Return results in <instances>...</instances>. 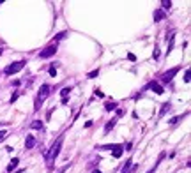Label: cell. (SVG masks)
I'll use <instances>...</instances> for the list:
<instances>
[{
  "label": "cell",
  "mask_w": 191,
  "mask_h": 173,
  "mask_svg": "<svg viewBox=\"0 0 191 173\" xmlns=\"http://www.w3.org/2000/svg\"><path fill=\"white\" fill-rule=\"evenodd\" d=\"M127 58H129V60H136V57H135L133 53H129V55H127Z\"/></svg>",
  "instance_id": "83f0119b"
},
{
  "label": "cell",
  "mask_w": 191,
  "mask_h": 173,
  "mask_svg": "<svg viewBox=\"0 0 191 173\" xmlns=\"http://www.w3.org/2000/svg\"><path fill=\"white\" fill-rule=\"evenodd\" d=\"M16 173H23V170H18V171H16Z\"/></svg>",
  "instance_id": "d6a6232c"
},
{
  "label": "cell",
  "mask_w": 191,
  "mask_h": 173,
  "mask_svg": "<svg viewBox=\"0 0 191 173\" xmlns=\"http://www.w3.org/2000/svg\"><path fill=\"white\" fill-rule=\"evenodd\" d=\"M147 89H151L152 92H156V94H159V95H161V94H165V89H163V86H161L158 81H151V83L147 85Z\"/></svg>",
  "instance_id": "8992f818"
},
{
  "label": "cell",
  "mask_w": 191,
  "mask_h": 173,
  "mask_svg": "<svg viewBox=\"0 0 191 173\" xmlns=\"http://www.w3.org/2000/svg\"><path fill=\"white\" fill-rule=\"evenodd\" d=\"M57 74V67L53 66V67H50V76H55Z\"/></svg>",
  "instance_id": "cb8c5ba5"
},
{
  "label": "cell",
  "mask_w": 191,
  "mask_h": 173,
  "mask_svg": "<svg viewBox=\"0 0 191 173\" xmlns=\"http://www.w3.org/2000/svg\"><path fill=\"white\" fill-rule=\"evenodd\" d=\"M189 80H191V78H189V69H186V73H184V81L189 83Z\"/></svg>",
  "instance_id": "44dd1931"
},
{
  "label": "cell",
  "mask_w": 191,
  "mask_h": 173,
  "mask_svg": "<svg viewBox=\"0 0 191 173\" xmlns=\"http://www.w3.org/2000/svg\"><path fill=\"white\" fill-rule=\"evenodd\" d=\"M55 53H57V44L53 42V44L46 46L44 50H41V53H39V58H50V57H53Z\"/></svg>",
  "instance_id": "277c9868"
},
{
  "label": "cell",
  "mask_w": 191,
  "mask_h": 173,
  "mask_svg": "<svg viewBox=\"0 0 191 173\" xmlns=\"http://www.w3.org/2000/svg\"><path fill=\"white\" fill-rule=\"evenodd\" d=\"M18 97H19V92H16V94H13V97H11V102H14V101H16Z\"/></svg>",
  "instance_id": "4316f807"
},
{
  "label": "cell",
  "mask_w": 191,
  "mask_h": 173,
  "mask_svg": "<svg viewBox=\"0 0 191 173\" xmlns=\"http://www.w3.org/2000/svg\"><path fill=\"white\" fill-rule=\"evenodd\" d=\"M159 57V51H158V48H154V58H158Z\"/></svg>",
  "instance_id": "f1b7e54d"
},
{
  "label": "cell",
  "mask_w": 191,
  "mask_h": 173,
  "mask_svg": "<svg viewBox=\"0 0 191 173\" xmlns=\"http://www.w3.org/2000/svg\"><path fill=\"white\" fill-rule=\"evenodd\" d=\"M30 127H32V129H41V131H42V127H44V125H42L41 120H34V122L30 124Z\"/></svg>",
  "instance_id": "9a60e30c"
},
{
  "label": "cell",
  "mask_w": 191,
  "mask_h": 173,
  "mask_svg": "<svg viewBox=\"0 0 191 173\" xmlns=\"http://www.w3.org/2000/svg\"><path fill=\"white\" fill-rule=\"evenodd\" d=\"M97 74H99V69H96V71H90V73L87 74V76H89V78H96Z\"/></svg>",
  "instance_id": "ffe728a7"
},
{
  "label": "cell",
  "mask_w": 191,
  "mask_h": 173,
  "mask_svg": "<svg viewBox=\"0 0 191 173\" xmlns=\"http://www.w3.org/2000/svg\"><path fill=\"white\" fill-rule=\"evenodd\" d=\"M156 168H158V166H156V164H154V168H151V170H149V171H147V173H154V171H156Z\"/></svg>",
  "instance_id": "f546056e"
},
{
  "label": "cell",
  "mask_w": 191,
  "mask_h": 173,
  "mask_svg": "<svg viewBox=\"0 0 191 173\" xmlns=\"http://www.w3.org/2000/svg\"><path fill=\"white\" fill-rule=\"evenodd\" d=\"M50 89H51V86H50L48 83H44V85H41V89H39V94H37V99H41V101H44V99L48 97V94H50Z\"/></svg>",
  "instance_id": "5b68a950"
},
{
  "label": "cell",
  "mask_w": 191,
  "mask_h": 173,
  "mask_svg": "<svg viewBox=\"0 0 191 173\" xmlns=\"http://www.w3.org/2000/svg\"><path fill=\"white\" fill-rule=\"evenodd\" d=\"M67 35V32H60V34H57L55 35V39H53V42H55V44H57V41H60V39H64V37H66Z\"/></svg>",
  "instance_id": "ac0fdd59"
},
{
  "label": "cell",
  "mask_w": 191,
  "mask_h": 173,
  "mask_svg": "<svg viewBox=\"0 0 191 173\" xmlns=\"http://www.w3.org/2000/svg\"><path fill=\"white\" fill-rule=\"evenodd\" d=\"M122 152H124V148H122V145H119L117 148H113V152H112V156L117 159V157H120L122 156Z\"/></svg>",
  "instance_id": "4fadbf2b"
},
{
  "label": "cell",
  "mask_w": 191,
  "mask_h": 173,
  "mask_svg": "<svg viewBox=\"0 0 191 173\" xmlns=\"http://www.w3.org/2000/svg\"><path fill=\"white\" fill-rule=\"evenodd\" d=\"M41 104H42V101H41V99H35V106H34V110H39Z\"/></svg>",
  "instance_id": "603a6c76"
},
{
  "label": "cell",
  "mask_w": 191,
  "mask_h": 173,
  "mask_svg": "<svg viewBox=\"0 0 191 173\" xmlns=\"http://www.w3.org/2000/svg\"><path fill=\"white\" fill-rule=\"evenodd\" d=\"M165 18H166L165 11H161V9H156V11H154V21H163Z\"/></svg>",
  "instance_id": "ba28073f"
},
{
  "label": "cell",
  "mask_w": 191,
  "mask_h": 173,
  "mask_svg": "<svg viewBox=\"0 0 191 173\" xmlns=\"http://www.w3.org/2000/svg\"><path fill=\"white\" fill-rule=\"evenodd\" d=\"M119 145H101L99 147V150H113V148H117Z\"/></svg>",
  "instance_id": "d6986e66"
},
{
  "label": "cell",
  "mask_w": 191,
  "mask_h": 173,
  "mask_svg": "<svg viewBox=\"0 0 191 173\" xmlns=\"http://www.w3.org/2000/svg\"><path fill=\"white\" fill-rule=\"evenodd\" d=\"M170 108H172V104H170V102H165V104L161 106V110H159V118H163V117L170 111Z\"/></svg>",
  "instance_id": "52a82bcc"
},
{
  "label": "cell",
  "mask_w": 191,
  "mask_h": 173,
  "mask_svg": "<svg viewBox=\"0 0 191 173\" xmlns=\"http://www.w3.org/2000/svg\"><path fill=\"white\" fill-rule=\"evenodd\" d=\"M179 71H181V66H177V67H172L170 71L163 73V74H161V83H170V81L174 80V76H175ZM161 83H159V85H161Z\"/></svg>",
  "instance_id": "7a4b0ae2"
},
{
  "label": "cell",
  "mask_w": 191,
  "mask_h": 173,
  "mask_svg": "<svg viewBox=\"0 0 191 173\" xmlns=\"http://www.w3.org/2000/svg\"><path fill=\"white\" fill-rule=\"evenodd\" d=\"M131 166H133V159H127V161H126V164L122 166V173H129Z\"/></svg>",
  "instance_id": "7c38bea8"
},
{
  "label": "cell",
  "mask_w": 191,
  "mask_h": 173,
  "mask_svg": "<svg viewBox=\"0 0 191 173\" xmlns=\"http://www.w3.org/2000/svg\"><path fill=\"white\" fill-rule=\"evenodd\" d=\"M34 145H35V138L32 134H28L25 140V148H34Z\"/></svg>",
  "instance_id": "9c48e42d"
},
{
  "label": "cell",
  "mask_w": 191,
  "mask_h": 173,
  "mask_svg": "<svg viewBox=\"0 0 191 173\" xmlns=\"http://www.w3.org/2000/svg\"><path fill=\"white\" fill-rule=\"evenodd\" d=\"M115 108H117V102H115V101L104 102V110H106V111H112V110H115Z\"/></svg>",
  "instance_id": "8fae6325"
},
{
  "label": "cell",
  "mask_w": 191,
  "mask_h": 173,
  "mask_svg": "<svg viewBox=\"0 0 191 173\" xmlns=\"http://www.w3.org/2000/svg\"><path fill=\"white\" fill-rule=\"evenodd\" d=\"M69 92H71V89H64V90L60 92V94H62V99H64V97H67V94H69Z\"/></svg>",
  "instance_id": "7402d4cb"
},
{
  "label": "cell",
  "mask_w": 191,
  "mask_h": 173,
  "mask_svg": "<svg viewBox=\"0 0 191 173\" xmlns=\"http://www.w3.org/2000/svg\"><path fill=\"white\" fill-rule=\"evenodd\" d=\"M94 94H96V95H97V97H104V94H103V92H101V90H97V89H96V90H94Z\"/></svg>",
  "instance_id": "484cf974"
},
{
  "label": "cell",
  "mask_w": 191,
  "mask_h": 173,
  "mask_svg": "<svg viewBox=\"0 0 191 173\" xmlns=\"http://www.w3.org/2000/svg\"><path fill=\"white\" fill-rule=\"evenodd\" d=\"M92 173H101V171H99V170H94V171H92Z\"/></svg>",
  "instance_id": "1f68e13d"
},
{
  "label": "cell",
  "mask_w": 191,
  "mask_h": 173,
  "mask_svg": "<svg viewBox=\"0 0 191 173\" xmlns=\"http://www.w3.org/2000/svg\"><path fill=\"white\" fill-rule=\"evenodd\" d=\"M0 55H2V50H0Z\"/></svg>",
  "instance_id": "836d02e7"
},
{
  "label": "cell",
  "mask_w": 191,
  "mask_h": 173,
  "mask_svg": "<svg viewBox=\"0 0 191 173\" xmlns=\"http://www.w3.org/2000/svg\"><path fill=\"white\" fill-rule=\"evenodd\" d=\"M62 143H64V136H58V138H57V141L51 145L50 152H46V154H44V159H46V163H48V168H51V163H53V161L57 159V156L60 154Z\"/></svg>",
  "instance_id": "6da1fadb"
},
{
  "label": "cell",
  "mask_w": 191,
  "mask_h": 173,
  "mask_svg": "<svg viewBox=\"0 0 191 173\" xmlns=\"http://www.w3.org/2000/svg\"><path fill=\"white\" fill-rule=\"evenodd\" d=\"M18 163H19V159H18V157H14V159H13V161H11V164H9V166H7V171H9V173H11V171H13V170H16V168H18Z\"/></svg>",
  "instance_id": "5bb4252c"
},
{
  "label": "cell",
  "mask_w": 191,
  "mask_h": 173,
  "mask_svg": "<svg viewBox=\"0 0 191 173\" xmlns=\"http://www.w3.org/2000/svg\"><path fill=\"white\" fill-rule=\"evenodd\" d=\"M115 124H117V118H112L108 124H106V125H104V134H108V133L112 131V129L115 127Z\"/></svg>",
  "instance_id": "30bf717a"
},
{
  "label": "cell",
  "mask_w": 191,
  "mask_h": 173,
  "mask_svg": "<svg viewBox=\"0 0 191 173\" xmlns=\"http://www.w3.org/2000/svg\"><path fill=\"white\" fill-rule=\"evenodd\" d=\"M161 6H163V9H161V11H166V9H170V7H172V2H170V0H163V2H161Z\"/></svg>",
  "instance_id": "e0dca14e"
},
{
  "label": "cell",
  "mask_w": 191,
  "mask_h": 173,
  "mask_svg": "<svg viewBox=\"0 0 191 173\" xmlns=\"http://www.w3.org/2000/svg\"><path fill=\"white\" fill-rule=\"evenodd\" d=\"M23 66H25V60L14 62V64H11V66H7V67L4 69V73H6V74H16L18 71H21V69H23Z\"/></svg>",
  "instance_id": "3957f363"
},
{
  "label": "cell",
  "mask_w": 191,
  "mask_h": 173,
  "mask_svg": "<svg viewBox=\"0 0 191 173\" xmlns=\"http://www.w3.org/2000/svg\"><path fill=\"white\" fill-rule=\"evenodd\" d=\"M184 117H188V113H184V115H181V117H175V118H172V120H170V124H172V125H175V124H179Z\"/></svg>",
  "instance_id": "2e32d148"
},
{
  "label": "cell",
  "mask_w": 191,
  "mask_h": 173,
  "mask_svg": "<svg viewBox=\"0 0 191 173\" xmlns=\"http://www.w3.org/2000/svg\"><path fill=\"white\" fill-rule=\"evenodd\" d=\"M66 170H67V166H64V168H62V170H60L58 173H64V171H66Z\"/></svg>",
  "instance_id": "4dcf8cb0"
},
{
  "label": "cell",
  "mask_w": 191,
  "mask_h": 173,
  "mask_svg": "<svg viewBox=\"0 0 191 173\" xmlns=\"http://www.w3.org/2000/svg\"><path fill=\"white\" fill-rule=\"evenodd\" d=\"M6 138H7V133H6V131H0V141L6 140Z\"/></svg>",
  "instance_id": "d4e9b609"
}]
</instances>
